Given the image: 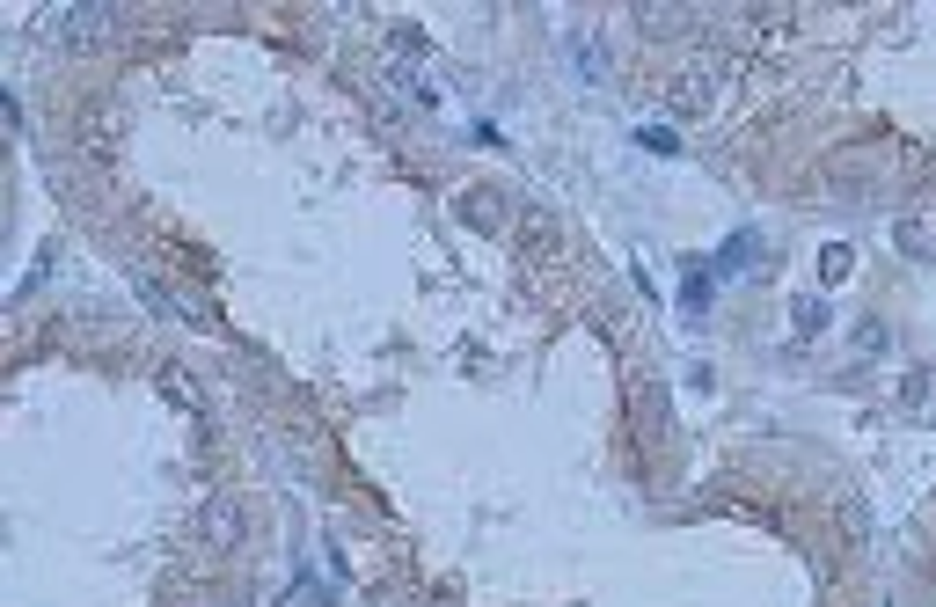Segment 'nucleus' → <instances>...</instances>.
Here are the masks:
<instances>
[{
    "label": "nucleus",
    "instance_id": "7ed1b4c3",
    "mask_svg": "<svg viewBox=\"0 0 936 607\" xmlns=\"http://www.w3.org/2000/svg\"><path fill=\"white\" fill-rule=\"evenodd\" d=\"M651 154H681V132H666V125H651V132H637Z\"/></svg>",
    "mask_w": 936,
    "mask_h": 607
},
{
    "label": "nucleus",
    "instance_id": "f03ea898",
    "mask_svg": "<svg viewBox=\"0 0 936 607\" xmlns=\"http://www.w3.org/2000/svg\"><path fill=\"white\" fill-rule=\"evenodd\" d=\"M520 242L549 249V242H556V220H549V213H527V220H520Z\"/></svg>",
    "mask_w": 936,
    "mask_h": 607
},
{
    "label": "nucleus",
    "instance_id": "f257e3e1",
    "mask_svg": "<svg viewBox=\"0 0 936 607\" xmlns=\"http://www.w3.org/2000/svg\"><path fill=\"white\" fill-rule=\"evenodd\" d=\"M461 220L483 227V235H498V205H490V191H468V198H461Z\"/></svg>",
    "mask_w": 936,
    "mask_h": 607
},
{
    "label": "nucleus",
    "instance_id": "20e7f679",
    "mask_svg": "<svg viewBox=\"0 0 936 607\" xmlns=\"http://www.w3.org/2000/svg\"><path fill=\"white\" fill-rule=\"evenodd\" d=\"M893 242H900V249H922V242H929V227H922V220H900V227H893Z\"/></svg>",
    "mask_w": 936,
    "mask_h": 607
}]
</instances>
